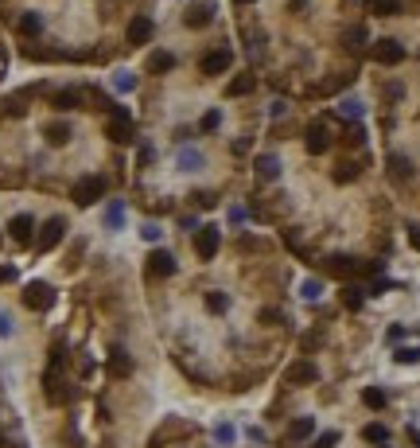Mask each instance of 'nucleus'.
<instances>
[{
  "mask_svg": "<svg viewBox=\"0 0 420 448\" xmlns=\"http://www.w3.org/2000/svg\"><path fill=\"white\" fill-rule=\"evenodd\" d=\"M105 176H82L74 184V191H70V199H74L78 207H93L98 199H105Z\"/></svg>",
  "mask_w": 420,
  "mask_h": 448,
  "instance_id": "f257e3e1",
  "label": "nucleus"
},
{
  "mask_svg": "<svg viewBox=\"0 0 420 448\" xmlns=\"http://www.w3.org/2000/svg\"><path fill=\"white\" fill-rule=\"evenodd\" d=\"M63 234H67V219H59V215H55V219L43 222L39 238H35V250H39V254H51V250L63 242Z\"/></svg>",
  "mask_w": 420,
  "mask_h": 448,
  "instance_id": "f03ea898",
  "label": "nucleus"
},
{
  "mask_svg": "<svg viewBox=\"0 0 420 448\" xmlns=\"http://www.w3.org/2000/svg\"><path fill=\"white\" fill-rule=\"evenodd\" d=\"M24 305L32 308V312H47V308L55 305V288H51L47 281H32V285L24 288Z\"/></svg>",
  "mask_w": 420,
  "mask_h": 448,
  "instance_id": "7ed1b4c3",
  "label": "nucleus"
},
{
  "mask_svg": "<svg viewBox=\"0 0 420 448\" xmlns=\"http://www.w3.org/2000/svg\"><path fill=\"white\" fill-rule=\"evenodd\" d=\"M105 133H110V141H117V144H129V141H133V117H129V110L113 105V110H110V125H105Z\"/></svg>",
  "mask_w": 420,
  "mask_h": 448,
  "instance_id": "20e7f679",
  "label": "nucleus"
},
{
  "mask_svg": "<svg viewBox=\"0 0 420 448\" xmlns=\"http://www.w3.org/2000/svg\"><path fill=\"white\" fill-rule=\"evenodd\" d=\"M288 386H311V382H320V366L311 363V359H296L284 374Z\"/></svg>",
  "mask_w": 420,
  "mask_h": 448,
  "instance_id": "39448f33",
  "label": "nucleus"
},
{
  "mask_svg": "<svg viewBox=\"0 0 420 448\" xmlns=\"http://www.w3.org/2000/svg\"><path fill=\"white\" fill-rule=\"evenodd\" d=\"M370 55H374V63H381V67H397V63L405 59V43L401 39H378Z\"/></svg>",
  "mask_w": 420,
  "mask_h": 448,
  "instance_id": "423d86ee",
  "label": "nucleus"
},
{
  "mask_svg": "<svg viewBox=\"0 0 420 448\" xmlns=\"http://www.w3.org/2000/svg\"><path fill=\"white\" fill-rule=\"evenodd\" d=\"M218 245H222L218 226H202V230H195V254H199L202 262H210V257L218 254Z\"/></svg>",
  "mask_w": 420,
  "mask_h": 448,
  "instance_id": "0eeeda50",
  "label": "nucleus"
},
{
  "mask_svg": "<svg viewBox=\"0 0 420 448\" xmlns=\"http://www.w3.org/2000/svg\"><path fill=\"white\" fill-rule=\"evenodd\" d=\"M303 144H308L311 156H323L331 148V133H327V121H311L308 133H303Z\"/></svg>",
  "mask_w": 420,
  "mask_h": 448,
  "instance_id": "6e6552de",
  "label": "nucleus"
},
{
  "mask_svg": "<svg viewBox=\"0 0 420 448\" xmlns=\"http://www.w3.org/2000/svg\"><path fill=\"white\" fill-rule=\"evenodd\" d=\"M43 386H47V402H55V406H63V402H70V397H74V390H70L67 382H63L59 366H51V371H47Z\"/></svg>",
  "mask_w": 420,
  "mask_h": 448,
  "instance_id": "1a4fd4ad",
  "label": "nucleus"
},
{
  "mask_svg": "<svg viewBox=\"0 0 420 448\" xmlns=\"http://www.w3.org/2000/svg\"><path fill=\"white\" fill-rule=\"evenodd\" d=\"M327 273L335 281H350V277H358V257H350V254H331L327 262Z\"/></svg>",
  "mask_w": 420,
  "mask_h": 448,
  "instance_id": "9d476101",
  "label": "nucleus"
},
{
  "mask_svg": "<svg viewBox=\"0 0 420 448\" xmlns=\"http://www.w3.org/2000/svg\"><path fill=\"white\" fill-rule=\"evenodd\" d=\"M144 269H148V277H171V273H176V257H171L168 250H152Z\"/></svg>",
  "mask_w": 420,
  "mask_h": 448,
  "instance_id": "9b49d317",
  "label": "nucleus"
},
{
  "mask_svg": "<svg viewBox=\"0 0 420 448\" xmlns=\"http://www.w3.org/2000/svg\"><path fill=\"white\" fill-rule=\"evenodd\" d=\"M230 63H234V51L230 47H218V51H210V55H202V75H226L230 70Z\"/></svg>",
  "mask_w": 420,
  "mask_h": 448,
  "instance_id": "f8f14e48",
  "label": "nucleus"
},
{
  "mask_svg": "<svg viewBox=\"0 0 420 448\" xmlns=\"http://www.w3.org/2000/svg\"><path fill=\"white\" fill-rule=\"evenodd\" d=\"M82 98H86V94L78 90V86H67V90H55V94H51V105L67 113V110H78V105H82Z\"/></svg>",
  "mask_w": 420,
  "mask_h": 448,
  "instance_id": "ddd939ff",
  "label": "nucleus"
},
{
  "mask_svg": "<svg viewBox=\"0 0 420 448\" xmlns=\"http://www.w3.org/2000/svg\"><path fill=\"white\" fill-rule=\"evenodd\" d=\"M125 39L133 43V47H144V43L152 39V20L148 16H136L133 24H129V32H125Z\"/></svg>",
  "mask_w": 420,
  "mask_h": 448,
  "instance_id": "4468645a",
  "label": "nucleus"
},
{
  "mask_svg": "<svg viewBox=\"0 0 420 448\" xmlns=\"http://www.w3.org/2000/svg\"><path fill=\"white\" fill-rule=\"evenodd\" d=\"M110 374L113 378H129V374H133V359H129L125 347H113L110 351Z\"/></svg>",
  "mask_w": 420,
  "mask_h": 448,
  "instance_id": "2eb2a0df",
  "label": "nucleus"
},
{
  "mask_svg": "<svg viewBox=\"0 0 420 448\" xmlns=\"http://www.w3.org/2000/svg\"><path fill=\"white\" fill-rule=\"evenodd\" d=\"M210 20H214V4H191V8H187V16H183V24L187 27H206Z\"/></svg>",
  "mask_w": 420,
  "mask_h": 448,
  "instance_id": "dca6fc26",
  "label": "nucleus"
},
{
  "mask_svg": "<svg viewBox=\"0 0 420 448\" xmlns=\"http://www.w3.org/2000/svg\"><path fill=\"white\" fill-rule=\"evenodd\" d=\"M32 230H35V219H32V215H16V219L8 222V234L16 238L20 245H27V242H32Z\"/></svg>",
  "mask_w": 420,
  "mask_h": 448,
  "instance_id": "f3484780",
  "label": "nucleus"
},
{
  "mask_svg": "<svg viewBox=\"0 0 420 448\" xmlns=\"http://www.w3.org/2000/svg\"><path fill=\"white\" fill-rule=\"evenodd\" d=\"M43 136H47V144H55V148H63V144L70 141V125H67V121H51V125L43 129Z\"/></svg>",
  "mask_w": 420,
  "mask_h": 448,
  "instance_id": "a211bd4d",
  "label": "nucleus"
},
{
  "mask_svg": "<svg viewBox=\"0 0 420 448\" xmlns=\"http://www.w3.org/2000/svg\"><path fill=\"white\" fill-rule=\"evenodd\" d=\"M16 32L27 35V39H32V35H39L43 32V16H39V12H24V16L16 20Z\"/></svg>",
  "mask_w": 420,
  "mask_h": 448,
  "instance_id": "6ab92c4d",
  "label": "nucleus"
},
{
  "mask_svg": "<svg viewBox=\"0 0 420 448\" xmlns=\"http://www.w3.org/2000/svg\"><path fill=\"white\" fill-rule=\"evenodd\" d=\"M171 67H176V55H168V51H152L148 55V75H168Z\"/></svg>",
  "mask_w": 420,
  "mask_h": 448,
  "instance_id": "aec40b11",
  "label": "nucleus"
},
{
  "mask_svg": "<svg viewBox=\"0 0 420 448\" xmlns=\"http://www.w3.org/2000/svg\"><path fill=\"white\" fill-rule=\"evenodd\" d=\"M311 433H315V417H296L292 429H288V444H292V440H308Z\"/></svg>",
  "mask_w": 420,
  "mask_h": 448,
  "instance_id": "412c9836",
  "label": "nucleus"
},
{
  "mask_svg": "<svg viewBox=\"0 0 420 448\" xmlns=\"http://www.w3.org/2000/svg\"><path fill=\"white\" fill-rule=\"evenodd\" d=\"M253 90H257V78H253V75H237L234 82L226 86L230 98H245V94H253Z\"/></svg>",
  "mask_w": 420,
  "mask_h": 448,
  "instance_id": "4be33fe9",
  "label": "nucleus"
},
{
  "mask_svg": "<svg viewBox=\"0 0 420 448\" xmlns=\"http://www.w3.org/2000/svg\"><path fill=\"white\" fill-rule=\"evenodd\" d=\"M253 168H257V179H277L280 176V160H277V156H257Z\"/></svg>",
  "mask_w": 420,
  "mask_h": 448,
  "instance_id": "5701e85b",
  "label": "nucleus"
},
{
  "mask_svg": "<svg viewBox=\"0 0 420 448\" xmlns=\"http://www.w3.org/2000/svg\"><path fill=\"white\" fill-rule=\"evenodd\" d=\"M389 176H393V179H412V160H409V156H389Z\"/></svg>",
  "mask_w": 420,
  "mask_h": 448,
  "instance_id": "b1692460",
  "label": "nucleus"
},
{
  "mask_svg": "<svg viewBox=\"0 0 420 448\" xmlns=\"http://www.w3.org/2000/svg\"><path fill=\"white\" fill-rule=\"evenodd\" d=\"M176 168H183V172H199V168H202V153H195V148H179Z\"/></svg>",
  "mask_w": 420,
  "mask_h": 448,
  "instance_id": "393cba45",
  "label": "nucleus"
},
{
  "mask_svg": "<svg viewBox=\"0 0 420 448\" xmlns=\"http://www.w3.org/2000/svg\"><path fill=\"white\" fill-rule=\"evenodd\" d=\"M366 8H370L374 16H397V12H401V0H366Z\"/></svg>",
  "mask_w": 420,
  "mask_h": 448,
  "instance_id": "a878e982",
  "label": "nucleus"
},
{
  "mask_svg": "<svg viewBox=\"0 0 420 448\" xmlns=\"http://www.w3.org/2000/svg\"><path fill=\"white\" fill-rule=\"evenodd\" d=\"M343 43L350 47V51H358V47H366V43H370V35H366V27H346Z\"/></svg>",
  "mask_w": 420,
  "mask_h": 448,
  "instance_id": "bb28decb",
  "label": "nucleus"
},
{
  "mask_svg": "<svg viewBox=\"0 0 420 448\" xmlns=\"http://www.w3.org/2000/svg\"><path fill=\"white\" fill-rule=\"evenodd\" d=\"M362 300H366V293H362L358 285H346V288H343V308L358 312V308H362Z\"/></svg>",
  "mask_w": 420,
  "mask_h": 448,
  "instance_id": "cd10ccee",
  "label": "nucleus"
},
{
  "mask_svg": "<svg viewBox=\"0 0 420 448\" xmlns=\"http://www.w3.org/2000/svg\"><path fill=\"white\" fill-rule=\"evenodd\" d=\"M339 113H343V117H350V121H358L362 113H366V105H362L358 98H343V102H339Z\"/></svg>",
  "mask_w": 420,
  "mask_h": 448,
  "instance_id": "c85d7f7f",
  "label": "nucleus"
},
{
  "mask_svg": "<svg viewBox=\"0 0 420 448\" xmlns=\"http://www.w3.org/2000/svg\"><path fill=\"white\" fill-rule=\"evenodd\" d=\"M358 164H354V160H343V164H339V168H335V184H350V179H358Z\"/></svg>",
  "mask_w": 420,
  "mask_h": 448,
  "instance_id": "c756f323",
  "label": "nucleus"
},
{
  "mask_svg": "<svg viewBox=\"0 0 420 448\" xmlns=\"http://www.w3.org/2000/svg\"><path fill=\"white\" fill-rule=\"evenodd\" d=\"M362 402H366L370 409H386V390H378V386L362 390Z\"/></svg>",
  "mask_w": 420,
  "mask_h": 448,
  "instance_id": "7c9ffc66",
  "label": "nucleus"
},
{
  "mask_svg": "<svg viewBox=\"0 0 420 448\" xmlns=\"http://www.w3.org/2000/svg\"><path fill=\"white\" fill-rule=\"evenodd\" d=\"M206 308H210L214 316H222V312L230 308V296H226V293H206Z\"/></svg>",
  "mask_w": 420,
  "mask_h": 448,
  "instance_id": "2f4dec72",
  "label": "nucleus"
},
{
  "mask_svg": "<svg viewBox=\"0 0 420 448\" xmlns=\"http://www.w3.org/2000/svg\"><path fill=\"white\" fill-rule=\"evenodd\" d=\"M362 437L370 440V444H386V440H389V429H386V425H366V429H362Z\"/></svg>",
  "mask_w": 420,
  "mask_h": 448,
  "instance_id": "473e14b6",
  "label": "nucleus"
},
{
  "mask_svg": "<svg viewBox=\"0 0 420 448\" xmlns=\"http://www.w3.org/2000/svg\"><path fill=\"white\" fill-rule=\"evenodd\" d=\"M320 293H323V285H320L315 277L303 281V285H300V296H303V300H320Z\"/></svg>",
  "mask_w": 420,
  "mask_h": 448,
  "instance_id": "72a5a7b5",
  "label": "nucleus"
},
{
  "mask_svg": "<svg viewBox=\"0 0 420 448\" xmlns=\"http://www.w3.org/2000/svg\"><path fill=\"white\" fill-rule=\"evenodd\" d=\"M222 125V113L218 110H210V113H202V121H199V129L206 133V129H218Z\"/></svg>",
  "mask_w": 420,
  "mask_h": 448,
  "instance_id": "f704fd0d",
  "label": "nucleus"
},
{
  "mask_svg": "<svg viewBox=\"0 0 420 448\" xmlns=\"http://www.w3.org/2000/svg\"><path fill=\"white\" fill-rule=\"evenodd\" d=\"M105 222H110V226H121V222H125V207L113 203L110 211H105Z\"/></svg>",
  "mask_w": 420,
  "mask_h": 448,
  "instance_id": "c9c22d12",
  "label": "nucleus"
},
{
  "mask_svg": "<svg viewBox=\"0 0 420 448\" xmlns=\"http://www.w3.org/2000/svg\"><path fill=\"white\" fill-rule=\"evenodd\" d=\"M160 234H164V230L156 226V222H144V230H140V238H144V242H160Z\"/></svg>",
  "mask_w": 420,
  "mask_h": 448,
  "instance_id": "e433bc0d",
  "label": "nucleus"
},
{
  "mask_svg": "<svg viewBox=\"0 0 420 448\" xmlns=\"http://www.w3.org/2000/svg\"><path fill=\"white\" fill-rule=\"evenodd\" d=\"M397 363H416V359H420V351H416V347H401V351H397Z\"/></svg>",
  "mask_w": 420,
  "mask_h": 448,
  "instance_id": "4c0bfd02",
  "label": "nucleus"
},
{
  "mask_svg": "<svg viewBox=\"0 0 420 448\" xmlns=\"http://www.w3.org/2000/svg\"><path fill=\"white\" fill-rule=\"evenodd\" d=\"M362 141H366V129H362V125L346 129V144H362Z\"/></svg>",
  "mask_w": 420,
  "mask_h": 448,
  "instance_id": "58836bf2",
  "label": "nucleus"
},
{
  "mask_svg": "<svg viewBox=\"0 0 420 448\" xmlns=\"http://www.w3.org/2000/svg\"><path fill=\"white\" fill-rule=\"evenodd\" d=\"M335 444H339V433H323V437H315L311 448H335Z\"/></svg>",
  "mask_w": 420,
  "mask_h": 448,
  "instance_id": "ea45409f",
  "label": "nucleus"
},
{
  "mask_svg": "<svg viewBox=\"0 0 420 448\" xmlns=\"http://www.w3.org/2000/svg\"><path fill=\"white\" fill-rule=\"evenodd\" d=\"M191 199H195V203H199V207H214V203H218V199H214V195H210V191H195Z\"/></svg>",
  "mask_w": 420,
  "mask_h": 448,
  "instance_id": "a19ab883",
  "label": "nucleus"
},
{
  "mask_svg": "<svg viewBox=\"0 0 420 448\" xmlns=\"http://www.w3.org/2000/svg\"><path fill=\"white\" fill-rule=\"evenodd\" d=\"M300 347H303V351H315V347H320V335H315V331H311V335H303Z\"/></svg>",
  "mask_w": 420,
  "mask_h": 448,
  "instance_id": "79ce46f5",
  "label": "nucleus"
},
{
  "mask_svg": "<svg viewBox=\"0 0 420 448\" xmlns=\"http://www.w3.org/2000/svg\"><path fill=\"white\" fill-rule=\"evenodd\" d=\"M8 281H16V269H12V265H0V285H8Z\"/></svg>",
  "mask_w": 420,
  "mask_h": 448,
  "instance_id": "37998d69",
  "label": "nucleus"
},
{
  "mask_svg": "<svg viewBox=\"0 0 420 448\" xmlns=\"http://www.w3.org/2000/svg\"><path fill=\"white\" fill-rule=\"evenodd\" d=\"M409 242H412V250L420 254V222H416V226H409Z\"/></svg>",
  "mask_w": 420,
  "mask_h": 448,
  "instance_id": "c03bdc74",
  "label": "nucleus"
},
{
  "mask_svg": "<svg viewBox=\"0 0 420 448\" xmlns=\"http://www.w3.org/2000/svg\"><path fill=\"white\" fill-rule=\"evenodd\" d=\"M230 153H234V156L249 153V141H245V136H242V141H234V144H230Z\"/></svg>",
  "mask_w": 420,
  "mask_h": 448,
  "instance_id": "a18cd8bd",
  "label": "nucleus"
},
{
  "mask_svg": "<svg viewBox=\"0 0 420 448\" xmlns=\"http://www.w3.org/2000/svg\"><path fill=\"white\" fill-rule=\"evenodd\" d=\"M245 219H249V215H245V211H242V207H234V211H230V222H234V226H242V222H245Z\"/></svg>",
  "mask_w": 420,
  "mask_h": 448,
  "instance_id": "49530a36",
  "label": "nucleus"
},
{
  "mask_svg": "<svg viewBox=\"0 0 420 448\" xmlns=\"http://www.w3.org/2000/svg\"><path fill=\"white\" fill-rule=\"evenodd\" d=\"M117 86H121V90H133L136 78H133V75H117Z\"/></svg>",
  "mask_w": 420,
  "mask_h": 448,
  "instance_id": "de8ad7c7",
  "label": "nucleus"
},
{
  "mask_svg": "<svg viewBox=\"0 0 420 448\" xmlns=\"http://www.w3.org/2000/svg\"><path fill=\"white\" fill-rule=\"evenodd\" d=\"M386 288H389V281H374V285H370V296H381Z\"/></svg>",
  "mask_w": 420,
  "mask_h": 448,
  "instance_id": "09e8293b",
  "label": "nucleus"
},
{
  "mask_svg": "<svg viewBox=\"0 0 420 448\" xmlns=\"http://www.w3.org/2000/svg\"><path fill=\"white\" fill-rule=\"evenodd\" d=\"M0 335H12V320L4 312H0Z\"/></svg>",
  "mask_w": 420,
  "mask_h": 448,
  "instance_id": "8fccbe9b",
  "label": "nucleus"
},
{
  "mask_svg": "<svg viewBox=\"0 0 420 448\" xmlns=\"http://www.w3.org/2000/svg\"><path fill=\"white\" fill-rule=\"evenodd\" d=\"M218 440H234V429H230V425H218Z\"/></svg>",
  "mask_w": 420,
  "mask_h": 448,
  "instance_id": "3c124183",
  "label": "nucleus"
},
{
  "mask_svg": "<svg viewBox=\"0 0 420 448\" xmlns=\"http://www.w3.org/2000/svg\"><path fill=\"white\" fill-rule=\"evenodd\" d=\"M234 4H253V0H234Z\"/></svg>",
  "mask_w": 420,
  "mask_h": 448,
  "instance_id": "603ef678",
  "label": "nucleus"
}]
</instances>
